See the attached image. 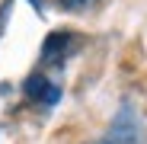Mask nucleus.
Here are the masks:
<instances>
[{"instance_id":"1","label":"nucleus","mask_w":147,"mask_h":144,"mask_svg":"<svg viewBox=\"0 0 147 144\" xmlns=\"http://www.w3.org/2000/svg\"><path fill=\"white\" fill-rule=\"evenodd\" d=\"M109 144H144V128L134 109H118L115 122L109 128Z\"/></svg>"},{"instance_id":"2","label":"nucleus","mask_w":147,"mask_h":144,"mask_svg":"<svg viewBox=\"0 0 147 144\" xmlns=\"http://www.w3.org/2000/svg\"><path fill=\"white\" fill-rule=\"evenodd\" d=\"M77 45L74 42V35L70 32H51L45 39V45H42V58L48 61V64H55V61H61V58H67V51Z\"/></svg>"},{"instance_id":"3","label":"nucleus","mask_w":147,"mask_h":144,"mask_svg":"<svg viewBox=\"0 0 147 144\" xmlns=\"http://www.w3.org/2000/svg\"><path fill=\"white\" fill-rule=\"evenodd\" d=\"M26 96H32V99H42L45 106H55V103L61 99V90H58L55 83H48L45 77L32 74V77L26 80Z\"/></svg>"},{"instance_id":"4","label":"nucleus","mask_w":147,"mask_h":144,"mask_svg":"<svg viewBox=\"0 0 147 144\" xmlns=\"http://www.w3.org/2000/svg\"><path fill=\"white\" fill-rule=\"evenodd\" d=\"M64 3V10H83V7H90L93 0H61Z\"/></svg>"},{"instance_id":"5","label":"nucleus","mask_w":147,"mask_h":144,"mask_svg":"<svg viewBox=\"0 0 147 144\" xmlns=\"http://www.w3.org/2000/svg\"><path fill=\"white\" fill-rule=\"evenodd\" d=\"M10 7H13L10 0H7L3 7H0V35H3V26H7V19H10Z\"/></svg>"}]
</instances>
